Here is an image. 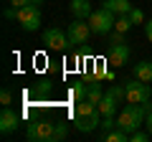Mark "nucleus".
<instances>
[{
    "label": "nucleus",
    "mask_w": 152,
    "mask_h": 142,
    "mask_svg": "<svg viewBox=\"0 0 152 142\" xmlns=\"http://www.w3.org/2000/svg\"><path fill=\"white\" fill-rule=\"evenodd\" d=\"M74 124L79 132H94L96 127H102V112H99V104L81 99L76 102L74 107Z\"/></svg>",
    "instance_id": "obj_1"
},
{
    "label": "nucleus",
    "mask_w": 152,
    "mask_h": 142,
    "mask_svg": "<svg viewBox=\"0 0 152 142\" xmlns=\"http://www.w3.org/2000/svg\"><path fill=\"white\" fill-rule=\"evenodd\" d=\"M145 119H147L145 104H132V102H127V107L119 112V117H117V127L124 130L127 135H132L134 130H140V127L145 124Z\"/></svg>",
    "instance_id": "obj_2"
},
{
    "label": "nucleus",
    "mask_w": 152,
    "mask_h": 142,
    "mask_svg": "<svg viewBox=\"0 0 152 142\" xmlns=\"http://www.w3.org/2000/svg\"><path fill=\"white\" fill-rule=\"evenodd\" d=\"M26 137L31 142H56V122L53 119H36V122H31Z\"/></svg>",
    "instance_id": "obj_3"
},
{
    "label": "nucleus",
    "mask_w": 152,
    "mask_h": 142,
    "mask_svg": "<svg viewBox=\"0 0 152 142\" xmlns=\"http://www.w3.org/2000/svg\"><path fill=\"white\" fill-rule=\"evenodd\" d=\"M114 23H117V13H112L109 8H96V10H91V15H89V26H91V33H96V36H104V33H109L114 28Z\"/></svg>",
    "instance_id": "obj_4"
},
{
    "label": "nucleus",
    "mask_w": 152,
    "mask_h": 142,
    "mask_svg": "<svg viewBox=\"0 0 152 142\" xmlns=\"http://www.w3.org/2000/svg\"><path fill=\"white\" fill-rule=\"evenodd\" d=\"M124 99L132 104H145L152 99V89L147 81H140V79H129L124 81Z\"/></svg>",
    "instance_id": "obj_5"
},
{
    "label": "nucleus",
    "mask_w": 152,
    "mask_h": 142,
    "mask_svg": "<svg viewBox=\"0 0 152 142\" xmlns=\"http://www.w3.org/2000/svg\"><path fill=\"white\" fill-rule=\"evenodd\" d=\"M18 23H20L23 31L36 33L38 28H41V23H43V20H41V8L33 5V3H28V5L18 8Z\"/></svg>",
    "instance_id": "obj_6"
},
{
    "label": "nucleus",
    "mask_w": 152,
    "mask_h": 142,
    "mask_svg": "<svg viewBox=\"0 0 152 142\" xmlns=\"http://www.w3.org/2000/svg\"><path fill=\"white\" fill-rule=\"evenodd\" d=\"M69 41L71 46H86L89 36H91V26H89V20H81V18H74V23L69 26Z\"/></svg>",
    "instance_id": "obj_7"
},
{
    "label": "nucleus",
    "mask_w": 152,
    "mask_h": 142,
    "mask_svg": "<svg viewBox=\"0 0 152 142\" xmlns=\"http://www.w3.org/2000/svg\"><path fill=\"white\" fill-rule=\"evenodd\" d=\"M41 41H43L46 48H51V51H66V48H69V43H71V41H69V33H64L61 28H56V26L53 28H46Z\"/></svg>",
    "instance_id": "obj_8"
},
{
    "label": "nucleus",
    "mask_w": 152,
    "mask_h": 142,
    "mask_svg": "<svg viewBox=\"0 0 152 142\" xmlns=\"http://www.w3.org/2000/svg\"><path fill=\"white\" fill-rule=\"evenodd\" d=\"M18 127H20V114L15 109H10V107H3V112H0V132L5 137H10L13 132H18Z\"/></svg>",
    "instance_id": "obj_9"
},
{
    "label": "nucleus",
    "mask_w": 152,
    "mask_h": 142,
    "mask_svg": "<svg viewBox=\"0 0 152 142\" xmlns=\"http://www.w3.org/2000/svg\"><path fill=\"white\" fill-rule=\"evenodd\" d=\"M129 46L127 43H117V46H109V56H107V64L109 66H124V64H129Z\"/></svg>",
    "instance_id": "obj_10"
},
{
    "label": "nucleus",
    "mask_w": 152,
    "mask_h": 142,
    "mask_svg": "<svg viewBox=\"0 0 152 142\" xmlns=\"http://www.w3.org/2000/svg\"><path fill=\"white\" fill-rule=\"evenodd\" d=\"M69 10L74 18H81V20H89V15H91V3L89 0H71L69 3Z\"/></svg>",
    "instance_id": "obj_11"
},
{
    "label": "nucleus",
    "mask_w": 152,
    "mask_h": 142,
    "mask_svg": "<svg viewBox=\"0 0 152 142\" xmlns=\"http://www.w3.org/2000/svg\"><path fill=\"white\" fill-rule=\"evenodd\" d=\"M102 5H104V8H109L112 13H117V15H127V13L134 8L129 0H102Z\"/></svg>",
    "instance_id": "obj_12"
},
{
    "label": "nucleus",
    "mask_w": 152,
    "mask_h": 142,
    "mask_svg": "<svg viewBox=\"0 0 152 142\" xmlns=\"http://www.w3.org/2000/svg\"><path fill=\"white\" fill-rule=\"evenodd\" d=\"M132 71H134V79L152 84V61H137Z\"/></svg>",
    "instance_id": "obj_13"
},
{
    "label": "nucleus",
    "mask_w": 152,
    "mask_h": 142,
    "mask_svg": "<svg viewBox=\"0 0 152 142\" xmlns=\"http://www.w3.org/2000/svg\"><path fill=\"white\" fill-rule=\"evenodd\" d=\"M102 97H104L102 79H91V81L86 84V99H89V102H94V104H99V102H102Z\"/></svg>",
    "instance_id": "obj_14"
},
{
    "label": "nucleus",
    "mask_w": 152,
    "mask_h": 142,
    "mask_svg": "<svg viewBox=\"0 0 152 142\" xmlns=\"http://www.w3.org/2000/svg\"><path fill=\"white\" fill-rule=\"evenodd\" d=\"M102 140H104V142H127V140H129V135H127L124 130H119V127H117L114 132H104Z\"/></svg>",
    "instance_id": "obj_15"
},
{
    "label": "nucleus",
    "mask_w": 152,
    "mask_h": 142,
    "mask_svg": "<svg viewBox=\"0 0 152 142\" xmlns=\"http://www.w3.org/2000/svg\"><path fill=\"white\" fill-rule=\"evenodd\" d=\"M132 26H134V23L129 20V13H127V15H117V23H114V31H119V33H127Z\"/></svg>",
    "instance_id": "obj_16"
},
{
    "label": "nucleus",
    "mask_w": 152,
    "mask_h": 142,
    "mask_svg": "<svg viewBox=\"0 0 152 142\" xmlns=\"http://www.w3.org/2000/svg\"><path fill=\"white\" fill-rule=\"evenodd\" d=\"M71 97H74V102L86 99V84H84V81H76L74 86H71Z\"/></svg>",
    "instance_id": "obj_17"
},
{
    "label": "nucleus",
    "mask_w": 152,
    "mask_h": 142,
    "mask_svg": "<svg viewBox=\"0 0 152 142\" xmlns=\"http://www.w3.org/2000/svg\"><path fill=\"white\" fill-rule=\"evenodd\" d=\"M129 140L132 142H147V140H152V135H150V132H142V130H134V132H132V135H129Z\"/></svg>",
    "instance_id": "obj_18"
},
{
    "label": "nucleus",
    "mask_w": 152,
    "mask_h": 142,
    "mask_svg": "<svg viewBox=\"0 0 152 142\" xmlns=\"http://www.w3.org/2000/svg\"><path fill=\"white\" fill-rule=\"evenodd\" d=\"M66 135H69V124H66V122H56V142L58 140H66Z\"/></svg>",
    "instance_id": "obj_19"
},
{
    "label": "nucleus",
    "mask_w": 152,
    "mask_h": 142,
    "mask_svg": "<svg viewBox=\"0 0 152 142\" xmlns=\"http://www.w3.org/2000/svg\"><path fill=\"white\" fill-rule=\"evenodd\" d=\"M0 104H3V107H10L13 104V91L8 86H3V91H0Z\"/></svg>",
    "instance_id": "obj_20"
},
{
    "label": "nucleus",
    "mask_w": 152,
    "mask_h": 142,
    "mask_svg": "<svg viewBox=\"0 0 152 142\" xmlns=\"http://www.w3.org/2000/svg\"><path fill=\"white\" fill-rule=\"evenodd\" d=\"M129 20L134 23V26H140V23H145V13H142L140 8H132L129 10Z\"/></svg>",
    "instance_id": "obj_21"
},
{
    "label": "nucleus",
    "mask_w": 152,
    "mask_h": 142,
    "mask_svg": "<svg viewBox=\"0 0 152 142\" xmlns=\"http://www.w3.org/2000/svg\"><path fill=\"white\" fill-rule=\"evenodd\" d=\"M117 43H127V33H119V31H114V33H112L109 46H117Z\"/></svg>",
    "instance_id": "obj_22"
},
{
    "label": "nucleus",
    "mask_w": 152,
    "mask_h": 142,
    "mask_svg": "<svg viewBox=\"0 0 152 142\" xmlns=\"http://www.w3.org/2000/svg\"><path fill=\"white\" fill-rule=\"evenodd\" d=\"M3 15H5V20H18V8H15V5L5 8V10H3Z\"/></svg>",
    "instance_id": "obj_23"
},
{
    "label": "nucleus",
    "mask_w": 152,
    "mask_h": 142,
    "mask_svg": "<svg viewBox=\"0 0 152 142\" xmlns=\"http://www.w3.org/2000/svg\"><path fill=\"white\" fill-rule=\"evenodd\" d=\"M145 36H147V41L152 43V18H150L147 23H145Z\"/></svg>",
    "instance_id": "obj_24"
},
{
    "label": "nucleus",
    "mask_w": 152,
    "mask_h": 142,
    "mask_svg": "<svg viewBox=\"0 0 152 142\" xmlns=\"http://www.w3.org/2000/svg\"><path fill=\"white\" fill-rule=\"evenodd\" d=\"M145 127H147V132L152 135V109L147 112V119H145Z\"/></svg>",
    "instance_id": "obj_25"
},
{
    "label": "nucleus",
    "mask_w": 152,
    "mask_h": 142,
    "mask_svg": "<svg viewBox=\"0 0 152 142\" xmlns=\"http://www.w3.org/2000/svg\"><path fill=\"white\" fill-rule=\"evenodd\" d=\"M31 0H10V5H15V8H23V5H28Z\"/></svg>",
    "instance_id": "obj_26"
},
{
    "label": "nucleus",
    "mask_w": 152,
    "mask_h": 142,
    "mask_svg": "<svg viewBox=\"0 0 152 142\" xmlns=\"http://www.w3.org/2000/svg\"><path fill=\"white\" fill-rule=\"evenodd\" d=\"M31 3H33V5H38V8L43 5V0H31Z\"/></svg>",
    "instance_id": "obj_27"
}]
</instances>
